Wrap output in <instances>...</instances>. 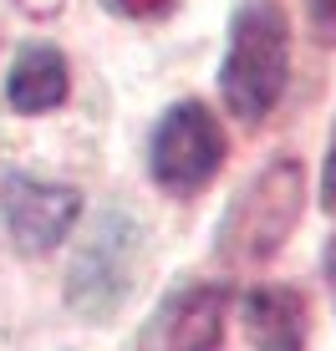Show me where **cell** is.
I'll use <instances>...</instances> for the list:
<instances>
[{
  "instance_id": "cell-1",
  "label": "cell",
  "mask_w": 336,
  "mask_h": 351,
  "mask_svg": "<svg viewBox=\"0 0 336 351\" xmlns=\"http://www.w3.org/2000/svg\"><path fill=\"white\" fill-rule=\"evenodd\" d=\"M291 82V16L280 0H239L230 16V46L219 62V97L235 123L255 128L275 112Z\"/></svg>"
},
{
  "instance_id": "cell-2",
  "label": "cell",
  "mask_w": 336,
  "mask_h": 351,
  "mask_svg": "<svg viewBox=\"0 0 336 351\" xmlns=\"http://www.w3.org/2000/svg\"><path fill=\"white\" fill-rule=\"evenodd\" d=\"M301 193H306L301 158H270L230 199L219 229H214V255L230 270H255V265L275 260L301 219Z\"/></svg>"
},
{
  "instance_id": "cell-3",
  "label": "cell",
  "mask_w": 336,
  "mask_h": 351,
  "mask_svg": "<svg viewBox=\"0 0 336 351\" xmlns=\"http://www.w3.org/2000/svg\"><path fill=\"white\" fill-rule=\"evenodd\" d=\"M138 275H143V224L123 209H107L87 229V245L77 250L67 270V306L82 321H112L133 300Z\"/></svg>"
},
{
  "instance_id": "cell-4",
  "label": "cell",
  "mask_w": 336,
  "mask_h": 351,
  "mask_svg": "<svg viewBox=\"0 0 336 351\" xmlns=\"http://www.w3.org/2000/svg\"><path fill=\"white\" fill-rule=\"evenodd\" d=\"M224 153H230V138H224L219 117L204 102H173L158 117L148 138V173L153 184L173 199H194L214 184V173L224 168Z\"/></svg>"
},
{
  "instance_id": "cell-5",
  "label": "cell",
  "mask_w": 336,
  "mask_h": 351,
  "mask_svg": "<svg viewBox=\"0 0 336 351\" xmlns=\"http://www.w3.org/2000/svg\"><path fill=\"white\" fill-rule=\"evenodd\" d=\"M0 214L16 239L21 255H46L71 234V224L82 219V193L71 184H46L31 173H5L0 189Z\"/></svg>"
},
{
  "instance_id": "cell-6",
  "label": "cell",
  "mask_w": 336,
  "mask_h": 351,
  "mask_svg": "<svg viewBox=\"0 0 336 351\" xmlns=\"http://www.w3.org/2000/svg\"><path fill=\"white\" fill-rule=\"evenodd\" d=\"M224 321H230L224 285H178L148 316L138 351H224Z\"/></svg>"
},
{
  "instance_id": "cell-7",
  "label": "cell",
  "mask_w": 336,
  "mask_h": 351,
  "mask_svg": "<svg viewBox=\"0 0 336 351\" xmlns=\"http://www.w3.org/2000/svg\"><path fill=\"white\" fill-rule=\"evenodd\" d=\"M239 316L255 351H306L311 306L296 285H250L239 295Z\"/></svg>"
},
{
  "instance_id": "cell-8",
  "label": "cell",
  "mask_w": 336,
  "mask_h": 351,
  "mask_svg": "<svg viewBox=\"0 0 336 351\" xmlns=\"http://www.w3.org/2000/svg\"><path fill=\"white\" fill-rule=\"evenodd\" d=\"M71 92V71H67V56L56 51L51 41H26L10 62V77H5V102L10 112L21 117H36V112H51L62 107Z\"/></svg>"
},
{
  "instance_id": "cell-9",
  "label": "cell",
  "mask_w": 336,
  "mask_h": 351,
  "mask_svg": "<svg viewBox=\"0 0 336 351\" xmlns=\"http://www.w3.org/2000/svg\"><path fill=\"white\" fill-rule=\"evenodd\" d=\"M306 5V26L321 46H336V0H301Z\"/></svg>"
},
{
  "instance_id": "cell-10",
  "label": "cell",
  "mask_w": 336,
  "mask_h": 351,
  "mask_svg": "<svg viewBox=\"0 0 336 351\" xmlns=\"http://www.w3.org/2000/svg\"><path fill=\"white\" fill-rule=\"evenodd\" d=\"M168 5H173V0H102V10H112V16H123V21H153V16H163Z\"/></svg>"
},
{
  "instance_id": "cell-11",
  "label": "cell",
  "mask_w": 336,
  "mask_h": 351,
  "mask_svg": "<svg viewBox=\"0 0 336 351\" xmlns=\"http://www.w3.org/2000/svg\"><path fill=\"white\" fill-rule=\"evenodd\" d=\"M321 204H326V214H336V128L326 143V168H321Z\"/></svg>"
},
{
  "instance_id": "cell-12",
  "label": "cell",
  "mask_w": 336,
  "mask_h": 351,
  "mask_svg": "<svg viewBox=\"0 0 336 351\" xmlns=\"http://www.w3.org/2000/svg\"><path fill=\"white\" fill-rule=\"evenodd\" d=\"M321 265H326V280H331V290H336V234H331V245H326V260H321Z\"/></svg>"
}]
</instances>
